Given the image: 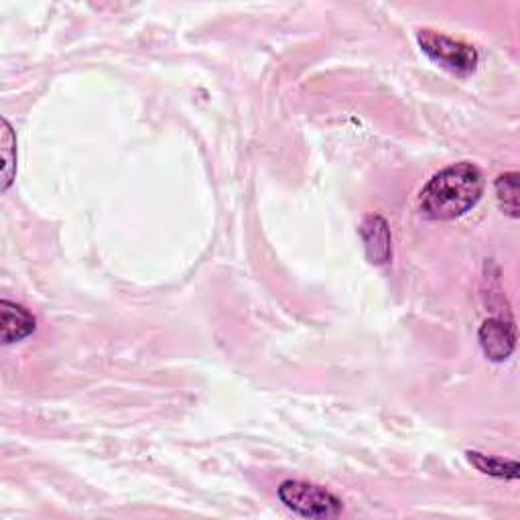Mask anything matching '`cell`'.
Returning <instances> with one entry per match:
<instances>
[{"instance_id": "9c48e42d", "label": "cell", "mask_w": 520, "mask_h": 520, "mask_svg": "<svg viewBox=\"0 0 520 520\" xmlns=\"http://www.w3.org/2000/svg\"><path fill=\"white\" fill-rule=\"evenodd\" d=\"M494 191H496V200L500 210L510 216V218H518V173H504L496 179L494 183Z\"/></svg>"}, {"instance_id": "52a82bcc", "label": "cell", "mask_w": 520, "mask_h": 520, "mask_svg": "<svg viewBox=\"0 0 520 520\" xmlns=\"http://www.w3.org/2000/svg\"><path fill=\"white\" fill-rule=\"evenodd\" d=\"M466 458L478 472L498 480H516L520 474V468L514 460L494 458V455H486L480 451H466Z\"/></svg>"}, {"instance_id": "7a4b0ae2", "label": "cell", "mask_w": 520, "mask_h": 520, "mask_svg": "<svg viewBox=\"0 0 520 520\" xmlns=\"http://www.w3.org/2000/svg\"><path fill=\"white\" fill-rule=\"evenodd\" d=\"M419 47L423 53L437 63L441 70L458 76V78H468L476 72L478 68V51L458 39H451L443 33L423 29L417 33Z\"/></svg>"}, {"instance_id": "277c9868", "label": "cell", "mask_w": 520, "mask_h": 520, "mask_svg": "<svg viewBox=\"0 0 520 520\" xmlns=\"http://www.w3.org/2000/svg\"><path fill=\"white\" fill-rule=\"evenodd\" d=\"M480 346L488 360L492 362H504L510 358V354L516 348V330L514 323L506 321L502 317L486 319L480 328Z\"/></svg>"}, {"instance_id": "5b68a950", "label": "cell", "mask_w": 520, "mask_h": 520, "mask_svg": "<svg viewBox=\"0 0 520 520\" xmlns=\"http://www.w3.org/2000/svg\"><path fill=\"white\" fill-rule=\"evenodd\" d=\"M366 256L372 265H386L393 256V236L386 220L378 214L368 216L360 228Z\"/></svg>"}, {"instance_id": "ba28073f", "label": "cell", "mask_w": 520, "mask_h": 520, "mask_svg": "<svg viewBox=\"0 0 520 520\" xmlns=\"http://www.w3.org/2000/svg\"><path fill=\"white\" fill-rule=\"evenodd\" d=\"M0 155H3V191L15 181L17 175V137L7 118H3V135H0Z\"/></svg>"}, {"instance_id": "3957f363", "label": "cell", "mask_w": 520, "mask_h": 520, "mask_svg": "<svg viewBox=\"0 0 520 520\" xmlns=\"http://www.w3.org/2000/svg\"><path fill=\"white\" fill-rule=\"evenodd\" d=\"M279 500L295 514L311 520L338 518L344 504L325 488L301 480H287L279 486Z\"/></svg>"}, {"instance_id": "6da1fadb", "label": "cell", "mask_w": 520, "mask_h": 520, "mask_svg": "<svg viewBox=\"0 0 520 520\" xmlns=\"http://www.w3.org/2000/svg\"><path fill=\"white\" fill-rule=\"evenodd\" d=\"M482 193V171L474 163L462 161L441 169L429 179L419 195V210L429 220H455L476 208Z\"/></svg>"}, {"instance_id": "8992f818", "label": "cell", "mask_w": 520, "mask_h": 520, "mask_svg": "<svg viewBox=\"0 0 520 520\" xmlns=\"http://www.w3.org/2000/svg\"><path fill=\"white\" fill-rule=\"evenodd\" d=\"M35 330L37 321L25 307L7 299L0 301V338L5 346L29 338Z\"/></svg>"}]
</instances>
